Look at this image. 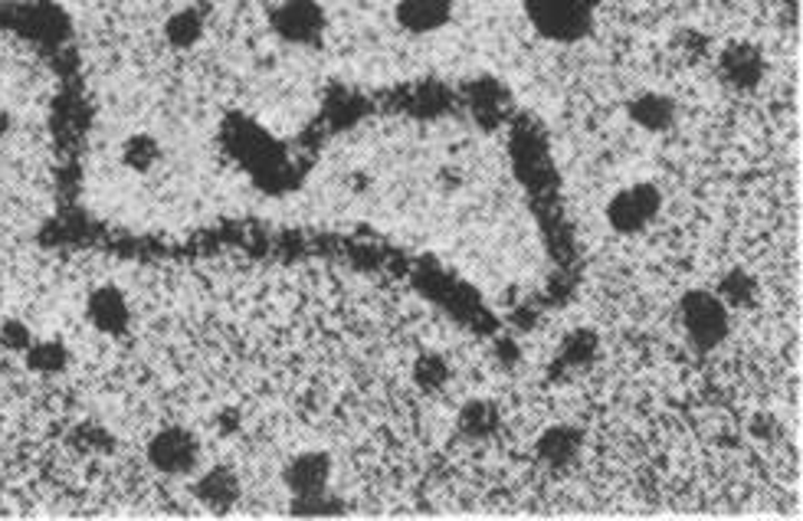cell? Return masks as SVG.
Segmentation results:
<instances>
[{
    "label": "cell",
    "instance_id": "15",
    "mask_svg": "<svg viewBox=\"0 0 803 521\" xmlns=\"http://www.w3.org/2000/svg\"><path fill=\"white\" fill-rule=\"evenodd\" d=\"M165 40L174 50H194L204 40V13L194 7L174 10L165 20Z\"/></svg>",
    "mask_w": 803,
    "mask_h": 521
},
{
    "label": "cell",
    "instance_id": "4",
    "mask_svg": "<svg viewBox=\"0 0 803 521\" xmlns=\"http://www.w3.org/2000/svg\"><path fill=\"white\" fill-rule=\"evenodd\" d=\"M273 33L288 47H315L325 37V10L319 0H283L270 13Z\"/></svg>",
    "mask_w": 803,
    "mask_h": 521
},
{
    "label": "cell",
    "instance_id": "1",
    "mask_svg": "<svg viewBox=\"0 0 803 521\" xmlns=\"http://www.w3.org/2000/svg\"><path fill=\"white\" fill-rule=\"evenodd\" d=\"M600 3L604 0H525V13L545 40L574 43L590 33Z\"/></svg>",
    "mask_w": 803,
    "mask_h": 521
},
{
    "label": "cell",
    "instance_id": "14",
    "mask_svg": "<svg viewBox=\"0 0 803 521\" xmlns=\"http://www.w3.org/2000/svg\"><path fill=\"white\" fill-rule=\"evenodd\" d=\"M161 161V141L148 131H135L121 141V165L135 174H148Z\"/></svg>",
    "mask_w": 803,
    "mask_h": 521
},
{
    "label": "cell",
    "instance_id": "19",
    "mask_svg": "<svg viewBox=\"0 0 803 521\" xmlns=\"http://www.w3.org/2000/svg\"><path fill=\"white\" fill-rule=\"evenodd\" d=\"M413 381H417L420 391H440L450 381V364L440 354H423L413 364Z\"/></svg>",
    "mask_w": 803,
    "mask_h": 521
},
{
    "label": "cell",
    "instance_id": "11",
    "mask_svg": "<svg viewBox=\"0 0 803 521\" xmlns=\"http://www.w3.org/2000/svg\"><path fill=\"white\" fill-rule=\"evenodd\" d=\"M580 450H584V436L577 426H568V423L548 426L538 440V460L548 469H568L580 456Z\"/></svg>",
    "mask_w": 803,
    "mask_h": 521
},
{
    "label": "cell",
    "instance_id": "10",
    "mask_svg": "<svg viewBox=\"0 0 803 521\" xmlns=\"http://www.w3.org/2000/svg\"><path fill=\"white\" fill-rule=\"evenodd\" d=\"M394 17L407 33H437L453 20V0H398Z\"/></svg>",
    "mask_w": 803,
    "mask_h": 521
},
{
    "label": "cell",
    "instance_id": "22",
    "mask_svg": "<svg viewBox=\"0 0 803 521\" xmlns=\"http://www.w3.org/2000/svg\"><path fill=\"white\" fill-rule=\"evenodd\" d=\"M239 426H243V420H239V410L227 406V410H221V413H217V430H221V433H227L229 436V433H236Z\"/></svg>",
    "mask_w": 803,
    "mask_h": 521
},
{
    "label": "cell",
    "instance_id": "21",
    "mask_svg": "<svg viewBox=\"0 0 803 521\" xmlns=\"http://www.w3.org/2000/svg\"><path fill=\"white\" fill-rule=\"evenodd\" d=\"M33 342V332H30V325L23 322V318H3L0 322V347L3 351H10V354H23L27 345Z\"/></svg>",
    "mask_w": 803,
    "mask_h": 521
},
{
    "label": "cell",
    "instance_id": "7",
    "mask_svg": "<svg viewBox=\"0 0 803 521\" xmlns=\"http://www.w3.org/2000/svg\"><path fill=\"white\" fill-rule=\"evenodd\" d=\"M86 318H89V325H92L99 335L118 338V335H125L128 325H131V305H128V298H125L121 289L99 286V289L89 292V298H86Z\"/></svg>",
    "mask_w": 803,
    "mask_h": 521
},
{
    "label": "cell",
    "instance_id": "9",
    "mask_svg": "<svg viewBox=\"0 0 803 521\" xmlns=\"http://www.w3.org/2000/svg\"><path fill=\"white\" fill-rule=\"evenodd\" d=\"M194 499L210 512H227L239 499V475L229 465H210L190 482Z\"/></svg>",
    "mask_w": 803,
    "mask_h": 521
},
{
    "label": "cell",
    "instance_id": "24",
    "mask_svg": "<svg viewBox=\"0 0 803 521\" xmlns=\"http://www.w3.org/2000/svg\"><path fill=\"white\" fill-rule=\"evenodd\" d=\"M0 492H3V479H0Z\"/></svg>",
    "mask_w": 803,
    "mask_h": 521
},
{
    "label": "cell",
    "instance_id": "6",
    "mask_svg": "<svg viewBox=\"0 0 803 521\" xmlns=\"http://www.w3.org/2000/svg\"><path fill=\"white\" fill-rule=\"evenodd\" d=\"M767 72V59L761 53V47L747 43V40H735L718 53V76L728 89L735 92H751L761 86Z\"/></svg>",
    "mask_w": 803,
    "mask_h": 521
},
{
    "label": "cell",
    "instance_id": "12",
    "mask_svg": "<svg viewBox=\"0 0 803 521\" xmlns=\"http://www.w3.org/2000/svg\"><path fill=\"white\" fill-rule=\"evenodd\" d=\"M627 116H630L636 128L659 135V131L673 128V121H676V102H673L669 96H663V92H639V96L630 99Z\"/></svg>",
    "mask_w": 803,
    "mask_h": 521
},
{
    "label": "cell",
    "instance_id": "8",
    "mask_svg": "<svg viewBox=\"0 0 803 521\" xmlns=\"http://www.w3.org/2000/svg\"><path fill=\"white\" fill-rule=\"evenodd\" d=\"M283 479H286V489L292 492V499L325 492L329 482H332V456H329V453H319V450L298 453V456L286 465Z\"/></svg>",
    "mask_w": 803,
    "mask_h": 521
},
{
    "label": "cell",
    "instance_id": "20",
    "mask_svg": "<svg viewBox=\"0 0 803 521\" xmlns=\"http://www.w3.org/2000/svg\"><path fill=\"white\" fill-rule=\"evenodd\" d=\"M292 515H305V519H332V515H344V505L325 492H315V495H302V499H292Z\"/></svg>",
    "mask_w": 803,
    "mask_h": 521
},
{
    "label": "cell",
    "instance_id": "3",
    "mask_svg": "<svg viewBox=\"0 0 803 521\" xmlns=\"http://www.w3.org/2000/svg\"><path fill=\"white\" fill-rule=\"evenodd\" d=\"M663 210V190L649 180H639L630 184L624 190H617L610 200H607V224L610 230L620 233V236H636L646 227H653V220L659 217Z\"/></svg>",
    "mask_w": 803,
    "mask_h": 521
},
{
    "label": "cell",
    "instance_id": "16",
    "mask_svg": "<svg viewBox=\"0 0 803 521\" xmlns=\"http://www.w3.org/2000/svg\"><path fill=\"white\" fill-rule=\"evenodd\" d=\"M459 430L469 440H489L499 430V410L489 401H469L459 410Z\"/></svg>",
    "mask_w": 803,
    "mask_h": 521
},
{
    "label": "cell",
    "instance_id": "18",
    "mask_svg": "<svg viewBox=\"0 0 803 521\" xmlns=\"http://www.w3.org/2000/svg\"><path fill=\"white\" fill-rule=\"evenodd\" d=\"M69 446H72L76 453H92V456H99V453H112L115 440L102 423H79V426L69 433Z\"/></svg>",
    "mask_w": 803,
    "mask_h": 521
},
{
    "label": "cell",
    "instance_id": "13",
    "mask_svg": "<svg viewBox=\"0 0 803 521\" xmlns=\"http://www.w3.org/2000/svg\"><path fill=\"white\" fill-rule=\"evenodd\" d=\"M23 364L30 374H40V377H59L69 371L72 364V351L66 342L59 338H33L27 351H23Z\"/></svg>",
    "mask_w": 803,
    "mask_h": 521
},
{
    "label": "cell",
    "instance_id": "5",
    "mask_svg": "<svg viewBox=\"0 0 803 521\" xmlns=\"http://www.w3.org/2000/svg\"><path fill=\"white\" fill-rule=\"evenodd\" d=\"M148 463L161 475H194L200 465V440L187 426H165L148 440Z\"/></svg>",
    "mask_w": 803,
    "mask_h": 521
},
{
    "label": "cell",
    "instance_id": "23",
    "mask_svg": "<svg viewBox=\"0 0 803 521\" xmlns=\"http://www.w3.org/2000/svg\"><path fill=\"white\" fill-rule=\"evenodd\" d=\"M10 131H13V116H10V109H7V106L0 102V141H3V138H7Z\"/></svg>",
    "mask_w": 803,
    "mask_h": 521
},
{
    "label": "cell",
    "instance_id": "17",
    "mask_svg": "<svg viewBox=\"0 0 803 521\" xmlns=\"http://www.w3.org/2000/svg\"><path fill=\"white\" fill-rule=\"evenodd\" d=\"M715 295H718L728 308H747V305L757 298V279H754L747 269L735 266V269H728V273L718 279Z\"/></svg>",
    "mask_w": 803,
    "mask_h": 521
},
{
    "label": "cell",
    "instance_id": "2",
    "mask_svg": "<svg viewBox=\"0 0 803 521\" xmlns=\"http://www.w3.org/2000/svg\"><path fill=\"white\" fill-rule=\"evenodd\" d=\"M686 338L698 351H715L732 332V308L712 289H692L679 302Z\"/></svg>",
    "mask_w": 803,
    "mask_h": 521
}]
</instances>
